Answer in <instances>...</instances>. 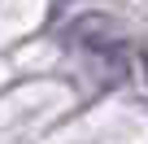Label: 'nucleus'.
Here are the masks:
<instances>
[{
    "label": "nucleus",
    "instance_id": "2",
    "mask_svg": "<svg viewBox=\"0 0 148 144\" xmlns=\"http://www.w3.org/2000/svg\"><path fill=\"white\" fill-rule=\"evenodd\" d=\"M139 70H144V83H148V44L139 48Z\"/></svg>",
    "mask_w": 148,
    "mask_h": 144
},
{
    "label": "nucleus",
    "instance_id": "1",
    "mask_svg": "<svg viewBox=\"0 0 148 144\" xmlns=\"http://www.w3.org/2000/svg\"><path fill=\"white\" fill-rule=\"evenodd\" d=\"M70 44H79V48H87V52H96V57H122V31H118V22L105 18V13L79 18V22L70 26Z\"/></svg>",
    "mask_w": 148,
    "mask_h": 144
}]
</instances>
